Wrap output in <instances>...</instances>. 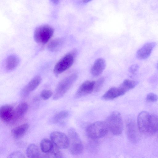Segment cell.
Listing matches in <instances>:
<instances>
[{"label":"cell","mask_w":158,"mask_h":158,"mask_svg":"<svg viewBox=\"0 0 158 158\" xmlns=\"http://www.w3.org/2000/svg\"><path fill=\"white\" fill-rule=\"evenodd\" d=\"M69 115L68 112L66 110H62L54 114L50 120L51 124H56L62 119L66 118Z\"/></svg>","instance_id":"7402d4cb"},{"label":"cell","mask_w":158,"mask_h":158,"mask_svg":"<svg viewBox=\"0 0 158 158\" xmlns=\"http://www.w3.org/2000/svg\"><path fill=\"white\" fill-rule=\"evenodd\" d=\"M26 155L28 158H39L40 154L38 147L35 144H31L27 147Z\"/></svg>","instance_id":"ffe728a7"},{"label":"cell","mask_w":158,"mask_h":158,"mask_svg":"<svg viewBox=\"0 0 158 158\" xmlns=\"http://www.w3.org/2000/svg\"><path fill=\"white\" fill-rule=\"evenodd\" d=\"M68 134L70 153L75 155L80 154L83 151V146L78 134L75 129L71 128L68 131Z\"/></svg>","instance_id":"8992f818"},{"label":"cell","mask_w":158,"mask_h":158,"mask_svg":"<svg viewBox=\"0 0 158 158\" xmlns=\"http://www.w3.org/2000/svg\"><path fill=\"white\" fill-rule=\"evenodd\" d=\"M40 146L41 151L43 152L47 153L52 150L54 147V145L52 141L45 138L41 141Z\"/></svg>","instance_id":"44dd1931"},{"label":"cell","mask_w":158,"mask_h":158,"mask_svg":"<svg viewBox=\"0 0 158 158\" xmlns=\"http://www.w3.org/2000/svg\"><path fill=\"white\" fill-rule=\"evenodd\" d=\"M127 92L122 86L112 87L110 88L103 95L102 98L106 100H111L124 94Z\"/></svg>","instance_id":"8fae6325"},{"label":"cell","mask_w":158,"mask_h":158,"mask_svg":"<svg viewBox=\"0 0 158 158\" xmlns=\"http://www.w3.org/2000/svg\"><path fill=\"white\" fill-rule=\"evenodd\" d=\"M77 51L73 50L68 53L61 58L55 64L53 71L58 76L69 69L73 64Z\"/></svg>","instance_id":"3957f363"},{"label":"cell","mask_w":158,"mask_h":158,"mask_svg":"<svg viewBox=\"0 0 158 158\" xmlns=\"http://www.w3.org/2000/svg\"><path fill=\"white\" fill-rule=\"evenodd\" d=\"M54 4H58L60 0H50Z\"/></svg>","instance_id":"f1b7e54d"},{"label":"cell","mask_w":158,"mask_h":158,"mask_svg":"<svg viewBox=\"0 0 158 158\" xmlns=\"http://www.w3.org/2000/svg\"><path fill=\"white\" fill-rule=\"evenodd\" d=\"M28 108L29 106L26 102L19 104L15 110L13 121H15L23 116L27 112Z\"/></svg>","instance_id":"e0dca14e"},{"label":"cell","mask_w":158,"mask_h":158,"mask_svg":"<svg viewBox=\"0 0 158 158\" xmlns=\"http://www.w3.org/2000/svg\"><path fill=\"white\" fill-rule=\"evenodd\" d=\"M19 61V59L17 56L15 55H10L5 60V68L8 71L13 70L17 67Z\"/></svg>","instance_id":"2e32d148"},{"label":"cell","mask_w":158,"mask_h":158,"mask_svg":"<svg viewBox=\"0 0 158 158\" xmlns=\"http://www.w3.org/2000/svg\"><path fill=\"white\" fill-rule=\"evenodd\" d=\"M82 2L83 3H88L92 0H81Z\"/></svg>","instance_id":"f546056e"},{"label":"cell","mask_w":158,"mask_h":158,"mask_svg":"<svg viewBox=\"0 0 158 158\" xmlns=\"http://www.w3.org/2000/svg\"><path fill=\"white\" fill-rule=\"evenodd\" d=\"M54 32L53 28L49 25H43L37 27L34 33V38L37 43L44 44L47 43Z\"/></svg>","instance_id":"277c9868"},{"label":"cell","mask_w":158,"mask_h":158,"mask_svg":"<svg viewBox=\"0 0 158 158\" xmlns=\"http://www.w3.org/2000/svg\"><path fill=\"white\" fill-rule=\"evenodd\" d=\"M51 140L56 147L60 149H65L69 147V137L64 133L58 131L52 132L50 135Z\"/></svg>","instance_id":"52a82bcc"},{"label":"cell","mask_w":158,"mask_h":158,"mask_svg":"<svg viewBox=\"0 0 158 158\" xmlns=\"http://www.w3.org/2000/svg\"><path fill=\"white\" fill-rule=\"evenodd\" d=\"M108 131L106 122L99 121L90 125L87 128L86 133L91 139H96L105 136Z\"/></svg>","instance_id":"5b68a950"},{"label":"cell","mask_w":158,"mask_h":158,"mask_svg":"<svg viewBox=\"0 0 158 158\" xmlns=\"http://www.w3.org/2000/svg\"><path fill=\"white\" fill-rule=\"evenodd\" d=\"M158 130V116L154 114H151L148 133L153 134Z\"/></svg>","instance_id":"d6986e66"},{"label":"cell","mask_w":158,"mask_h":158,"mask_svg":"<svg viewBox=\"0 0 158 158\" xmlns=\"http://www.w3.org/2000/svg\"><path fill=\"white\" fill-rule=\"evenodd\" d=\"M63 40L61 39H56L51 41L48 45V48L51 51L58 50L63 44Z\"/></svg>","instance_id":"603a6c76"},{"label":"cell","mask_w":158,"mask_h":158,"mask_svg":"<svg viewBox=\"0 0 158 158\" xmlns=\"http://www.w3.org/2000/svg\"><path fill=\"white\" fill-rule=\"evenodd\" d=\"M105 60L103 58H98L96 60L93 64L90 71L92 75L98 77L103 73L106 67Z\"/></svg>","instance_id":"5bb4252c"},{"label":"cell","mask_w":158,"mask_h":158,"mask_svg":"<svg viewBox=\"0 0 158 158\" xmlns=\"http://www.w3.org/2000/svg\"><path fill=\"white\" fill-rule=\"evenodd\" d=\"M41 81V77L37 76L33 78L22 89L21 95L23 98L27 96L39 85Z\"/></svg>","instance_id":"30bf717a"},{"label":"cell","mask_w":158,"mask_h":158,"mask_svg":"<svg viewBox=\"0 0 158 158\" xmlns=\"http://www.w3.org/2000/svg\"><path fill=\"white\" fill-rule=\"evenodd\" d=\"M105 81V78L102 77L95 81L94 91L95 92L99 91L102 88Z\"/></svg>","instance_id":"cb8c5ba5"},{"label":"cell","mask_w":158,"mask_h":158,"mask_svg":"<svg viewBox=\"0 0 158 158\" xmlns=\"http://www.w3.org/2000/svg\"><path fill=\"white\" fill-rule=\"evenodd\" d=\"M146 99L148 102H154L157 101L158 97L153 93H150L147 95Z\"/></svg>","instance_id":"484cf974"},{"label":"cell","mask_w":158,"mask_h":158,"mask_svg":"<svg viewBox=\"0 0 158 158\" xmlns=\"http://www.w3.org/2000/svg\"><path fill=\"white\" fill-rule=\"evenodd\" d=\"M95 81H86L79 86L75 95L76 98H79L86 96L94 91Z\"/></svg>","instance_id":"9c48e42d"},{"label":"cell","mask_w":158,"mask_h":158,"mask_svg":"<svg viewBox=\"0 0 158 158\" xmlns=\"http://www.w3.org/2000/svg\"><path fill=\"white\" fill-rule=\"evenodd\" d=\"M25 157L20 151H16L10 153L8 157V158H23Z\"/></svg>","instance_id":"4316f807"},{"label":"cell","mask_w":158,"mask_h":158,"mask_svg":"<svg viewBox=\"0 0 158 158\" xmlns=\"http://www.w3.org/2000/svg\"><path fill=\"white\" fill-rule=\"evenodd\" d=\"M157 69H158V63H157Z\"/></svg>","instance_id":"4dcf8cb0"},{"label":"cell","mask_w":158,"mask_h":158,"mask_svg":"<svg viewBox=\"0 0 158 158\" xmlns=\"http://www.w3.org/2000/svg\"><path fill=\"white\" fill-rule=\"evenodd\" d=\"M139 66L137 64L132 65L129 69V72L131 74H135L139 68Z\"/></svg>","instance_id":"83f0119b"},{"label":"cell","mask_w":158,"mask_h":158,"mask_svg":"<svg viewBox=\"0 0 158 158\" xmlns=\"http://www.w3.org/2000/svg\"><path fill=\"white\" fill-rule=\"evenodd\" d=\"M109 130L115 135H120L123 129V123L120 113L114 111L107 117L105 122Z\"/></svg>","instance_id":"7a4b0ae2"},{"label":"cell","mask_w":158,"mask_h":158,"mask_svg":"<svg viewBox=\"0 0 158 158\" xmlns=\"http://www.w3.org/2000/svg\"><path fill=\"white\" fill-rule=\"evenodd\" d=\"M156 46V43L154 42L145 44L137 51V57L141 60L147 59L149 56Z\"/></svg>","instance_id":"4fadbf2b"},{"label":"cell","mask_w":158,"mask_h":158,"mask_svg":"<svg viewBox=\"0 0 158 158\" xmlns=\"http://www.w3.org/2000/svg\"><path fill=\"white\" fill-rule=\"evenodd\" d=\"M134 121L128 119L126 123V129L127 136L129 139L133 143H135L138 139V134L136 127Z\"/></svg>","instance_id":"9a60e30c"},{"label":"cell","mask_w":158,"mask_h":158,"mask_svg":"<svg viewBox=\"0 0 158 158\" xmlns=\"http://www.w3.org/2000/svg\"><path fill=\"white\" fill-rule=\"evenodd\" d=\"M15 110L12 106L4 105L0 108V117L3 122L6 123L13 121L14 115Z\"/></svg>","instance_id":"7c38bea8"},{"label":"cell","mask_w":158,"mask_h":158,"mask_svg":"<svg viewBox=\"0 0 158 158\" xmlns=\"http://www.w3.org/2000/svg\"><path fill=\"white\" fill-rule=\"evenodd\" d=\"M151 114L147 111H143L138 114L137 124L139 131L142 133H148Z\"/></svg>","instance_id":"ba28073f"},{"label":"cell","mask_w":158,"mask_h":158,"mask_svg":"<svg viewBox=\"0 0 158 158\" xmlns=\"http://www.w3.org/2000/svg\"><path fill=\"white\" fill-rule=\"evenodd\" d=\"M53 94L52 91L49 89H44L41 93L40 96L44 100H47L50 98Z\"/></svg>","instance_id":"d4e9b609"},{"label":"cell","mask_w":158,"mask_h":158,"mask_svg":"<svg viewBox=\"0 0 158 158\" xmlns=\"http://www.w3.org/2000/svg\"><path fill=\"white\" fill-rule=\"evenodd\" d=\"M77 77V74L73 73L62 79L56 88L53 99L56 100L62 97L74 83Z\"/></svg>","instance_id":"6da1fadb"},{"label":"cell","mask_w":158,"mask_h":158,"mask_svg":"<svg viewBox=\"0 0 158 158\" xmlns=\"http://www.w3.org/2000/svg\"><path fill=\"white\" fill-rule=\"evenodd\" d=\"M29 127L28 124H23L12 129L11 133L14 138L16 139L20 138L27 132Z\"/></svg>","instance_id":"ac0fdd59"}]
</instances>
